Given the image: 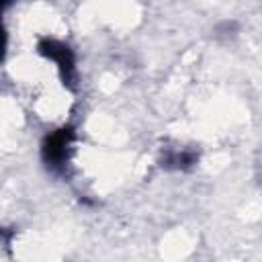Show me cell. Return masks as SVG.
Segmentation results:
<instances>
[{
	"label": "cell",
	"mask_w": 262,
	"mask_h": 262,
	"mask_svg": "<svg viewBox=\"0 0 262 262\" xmlns=\"http://www.w3.org/2000/svg\"><path fill=\"white\" fill-rule=\"evenodd\" d=\"M37 53L57 66L61 84H63L68 90H76V88H78L76 55H74V51L70 49L68 43L57 41V39H51V37H43V39L37 43Z\"/></svg>",
	"instance_id": "2"
},
{
	"label": "cell",
	"mask_w": 262,
	"mask_h": 262,
	"mask_svg": "<svg viewBox=\"0 0 262 262\" xmlns=\"http://www.w3.org/2000/svg\"><path fill=\"white\" fill-rule=\"evenodd\" d=\"M196 162H199V154L194 149H188V147H182V149L168 147L160 160L162 168H166V170H188Z\"/></svg>",
	"instance_id": "3"
},
{
	"label": "cell",
	"mask_w": 262,
	"mask_h": 262,
	"mask_svg": "<svg viewBox=\"0 0 262 262\" xmlns=\"http://www.w3.org/2000/svg\"><path fill=\"white\" fill-rule=\"evenodd\" d=\"M74 139H76V131L70 125H63L45 135V139L41 143V158H43V164L47 166V170H51L53 174L66 172L70 158H72Z\"/></svg>",
	"instance_id": "1"
}]
</instances>
